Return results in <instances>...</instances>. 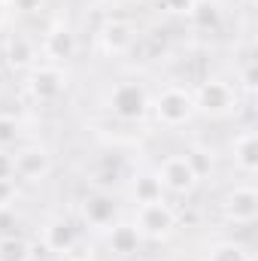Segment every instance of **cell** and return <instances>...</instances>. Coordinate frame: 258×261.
<instances>
[{
  "instance_id": "6da1fadb",
  "label": "cell",
  "mask_w": 258,
  "mask_h": 261,
  "mask_svg": "<svg viewBox=\"0 0 258 261\" xmlns=\"http://www.w3.org/2000/svg\"><path fill=\"white\" fill-rule=\"evenodd\" d=\"M134 228L140 231V237L149 240H164L173 234L176 228V213L170 203H164V197L149 200V203H137V216H134Z\"/></svg>"
},
{
  "instance_id": "7a4b0ae2",
  "label": "cell",
  "mask_w": 258,
  "mask_h": 261,
  "mask_svg": "<svg viewBox=\"0 0 258 261\" xmlns=\"http://www.w3.org/2000/svg\"><path fill=\"white\" fill-rule=\"evenodd\" d=\"M161 192H170V195H189L194 192V186L200 182V173L194 167V161L189 155H167L161 164H158V173H155Z\"/></svg>"
},
{
  "instance_id": "3957f363",
  "label": "cell",
  "mask_w": 258,
  "mask_h": 261,
  "mask_svg": "<svg viewBox=\"0 0 258 261\" xmlns=\"http://www.w3.org/2000/svg\"><path fill=\"white\" fill-rule=\"evenodd\" d=\"M149 107L155 110V116H158V122H161L164 128H179V125H186L194 116L192 94H189L186 88H179V85L161 88V94H158Z\"/></svg>"
},
{
  "instance_id": "277c9868",
  "label": "cell",
  "mask_w": 258,
  "mask_h": 261,
  "mask_svg": "<svg viewBox=\"0 0 258 261\" xmlns=\"http://www.w3.org/2000/svg\"><path fill=\"white\" fill-rule=\"evenodd\" d=\"M194 110L200 113H210V116H225L237 107V91L231 82H222V79H207L197 91L192 94Z\"/></svg>"
},
{
  "instance_id": "5b68a950",
  "label": "cell",
  "mask_w": 258,
  "mask_h": 261,
  "mask_svg": "<svg viewBox=\"0 0 258 261\" xmlns=\"http://www.w3.org/2000/svg\"><path fill=\"white\" fill-rule=\"evenodd\" d=\"M149 94L143 85L137 82H119L113 91H110V110L125 119V122H134V119H143L149 113Z\"/></svg>"
},
{
  "instance_id": "8992f818",
  "label": "cell",
  "mask_w": 258,
  "mask_h": 261,
  "mask_svg": "<svg viewBox=\"0 0 258 261\" xmlns=\"http://www.w3.org/2000/svg\"><path fill=\"white\" fill-rule=\"evenodd\" d=\"M12 170L18 179L24 182H40L49 176L52 170V158L43 146H21L15 155H12Z\"/></svg>"
},
{
  "instance_id": "52a82bcc",
  "label": "cell",
  "mask_w": 258,
  "mask_h": 261,
  "mask_svg": "<svg viewBox=\"0 0 258 261\" xmlns=\"http://www.w3.org/2000/svg\"><path fill=\"white\" fill-rule=\"evenodd\" d=\"M255 210H258V195L252 186H234V192L225 197V219L234 225L249 228L255 222Z\"/></svg>"
},
{
  "instance_id": "ba28073f",
  "label": "cell",
  "mask_w": 258,
  "mask_h": 261,
  "mask_svg": "<svg viewBox=\"0 0 258 261\" xmlns=\"http://www.w3.org/2000/svg\"><path fill=\"white\" fill-rule=\"evenodd\" d=\"M76 225L64 219V216H52L46 225H43V246L49 249V252H58V255H64L70 252L73 246H76Z\"/></svg>"
},
{
  "instance_id": "9c48e42d",
  "label": "cell",
  "mask_w": 258,
  "mask_h": 261,
  "mask_svg": "<svg viewBox=\"0 0 258 261\" xmlns=\"http://www.w3.org/2000/svg\"><path fill=\"white\" fill-rule=\"evenodd\" d=\"M82 219L91 228H110L116 225V197L110 192H94L82 200Z\"/></svg>"
},
{
  "instance_id": "30bf717a",
  "label": "cell",
  "mask_w": 258,
  "mask_h": 261,
  "mask_svg": "<svg viewBox=\"0 0 258 261\" xmlns=\"http://www.w3.org/2000/svg\"><path fill=\"white\" fill-rule=\"evenodd\" d=\"M64 73L58 70L55 64H40L34 67L31 73V91L37 100H55L61 91H64Z\"/></svg>"
},
{
  "instance_id": "8fae6325",
  "label": "cell",
  "mask_w": 258,
  "mask_h": 261,
  "mask_svg": "<svg viewBox=\"0 0 258 261\" xmlns=\"http://www.w3.org/2000/svg\"><path fill=\"white\" fill-rule=\"evenodd\" d=\"M258 155V146H255V130L252 128H243L237 137H234V143H231V158H234V167L237 170H243L246 176H252L255 173V158Z\"/></svg>"
},
{
  "instance_id": "7c38bea8",
  "label": "cell",
  "mask_w": 258,
  "mask_h": 261,
  "mask_svg": "<svg viewBox=\"0 0 258 261\" xmlns=\"http://www.w3.org/2000/svg\"><path fill=\"white\" fill-rule=\"evenodd\" d=\"M43 52H46V58H49L52 64L73 58V52H76V37H73V31L64 28V24L52 28V31L46 34V40H43Z\"/></svg>"
},
{
  "instance_id": "4fadbf2b",
  "label": "cell",
  "mask_w": 258,
  "mask_h": 261,
  "mask_svg": "<svg viewBox=\"0 0 258 261\" xmlns=\"http://www.w3.org/2000/svg\"><path fill=\"white\" fill-rule=\"evenodd\" d=\"M140 231L134 228V222H122V225H110V249L119 255H131L140 246Z\"/></svg>"
},
{
  "instance_id": "5bb4252c",
  "label": "cell",
  "mask_w": 258,
  "mask_h": 261,
  "mask_svg": "<svg viewBox=\"0 0 258 261\" xmlns=\"http://www.w3.org/2000/svg\"><path fill=\"white\" fill-rule=\"evenodd\" d=\"M100 37H104V46L110 52H125L131 46V40H134V28L128 21H122V18H113V21H107Z\"/></svg>"
},
{
  "instance_id": "9a60e30c",
  "label": "cell",
  "mask_w": 258,
  "mask_h": 261,
  "mask_svg": "<svg viewBox=\"0 0 258 261\" xmlns=\"http://www.w3.org/2000/svg\"><path fill=\"white\" fill-rule=\"evenodd\" d=\"M31 243L21 234H0V261H31Z\"/></svg>"
},
{
  "instance_id": "2e32d148",
  "label": "cell",
  "mask_w": 258,
  "mask_h": 261,
  "mask_svg": "<svg viewBox=\"0 0 258 261\" xmlns=\"http://www.w3.org/2000/svg\"><path fill=\"white\" fill-rule=\"evenodd\" d=\"M6 58H9V64L18 67V70H28V67H34V43L31 40H24V37H12L9 43H6Z\"/></svg>"
},
{
  "instance_id": "e0dca14e",
  "label": "cell",
  "mask_w": 258,
  "mask_h": 261,
  "mask_svg": "<svg viewBox=\"0 0 258 261\" xmlns=\"http://www.w3.org/2000/svg\"><path fill=\"white\" fill-rule=\"evenodd\" d=\"M207 261H249V255H246V249H243L240 243L222 240V243H216V246L207 252Z\"/></svg>"
},
{
  "instance_id": "ac0fdd59",
  "label": "cell",
  "mask_w": 258,
  "mask_h": 261,
  "mask_svg": "<svg viewBox=\"0 0 258 261\" xmlns=\"http://www.w3.org/2000/svg\"><path fill=\"white\" fill-rule=\"evenodd\" d=\"M134 197H137V203L158 200V197H161V186H158V179H155V176H140V179L134 182Z\"/></svg>"
},
{
  "instance_id": "d6986e66",
  "label": "cell",
  "mask_w": 258,
  "mask_h": 261,
  "mask_svg": "<svg viewBox=\"0 0 258 261\" xmlns=\"http://www.w3.org/2000/svg\"><path fill=\"white\" fill-rule=\"evenodd\" d=\"M158 3L173 15H194V6H197V0H158Z\"/></svg>"
},
{
  "instance_id": "ffe728a7",
  "label": "cell",
  "mask_w": 258,
  "mask_h": 261,
  "mask_svg": "<svg viewBox=\"0 0 258 261\" xmlns=\"http://www.w3.org/2000/svg\"><path fill=\"white\" fill-rule=\"evenodd\" d=\"M15 225H18V219L9 210V203H0V234H15Z\"/></svg>"
},
{
  "instance_id": "44dd1931",
  "label": "cell",
  "mask_w": 258,
  "mask_h": 261,
  "mask_svg": "<svg viewBox=\"0 0 258 261\" xmlns=\"http://www.w3.org/2000/svg\"><path fill=\"white\" fill-rule=\"evenodd\" d=\"M15 137H18L15 119H9V116H0V146H6V143H15Z\"/></svg>"
},
{
  "instance_id": "7402d4cb",
  "label": "cell",
  "mask_w": 258,
  "mask_h": 261,
  "mask_svg": "<svg viewBox=\"0 0 258 261\" xmlns=\"http://www.w3.org/2000/svg\"><path fill=\"white\" fill-rule=\"evenodd\" d=\"M12 176H15V170H12V155L0 149V186H9Z\"/></svg>"
},
{
  "instance_id": "603a6c76",
  "label": "cell",
  "mask_w": 258,
  "mask_h": 261,
  "mask_svg": "<svg viewBox=\"0 0 258 261\" xmlns=\"http://www.w3.org/2000/svg\"><path fill=\"white\" fill-rule=\"evenodd\" d=\"M12 3H15L18 9H24V12H31V9H37V3H40V0H12Z\"/></svg>"
},
{
  "instance_id": "cb8c5ba5",
  "label": "cell",
  "mask_w": 258,
  "mask_h": 261,
  "mask_svg": "<svg viewBox=\"0 0 258 261\" xmlns=\"http://www.w3.org/2000/svg\"><path fill=\"white\" fill-rule=\"evenodd\" d=\"M67 261H88V258H79V255H73V258H67Z\"/></svg>"
},
{
  "instance_id": "d4e9b609",
  "label": "cell",
  "mask_w": 258,
  "mask_h": 261,
  "mask_svg": "<svg viewBox=\"0 0 258 261\" xmlns=\"http://www.w3.org/2000/svg\"><path fill=\"white\" fill-rule=\"evenodd\" d=\"M243 3H246V6H255V0H243Z\"/></svg>"
},
{
  "instance_id": "484cf974",
  "label": "cell",
  "mask_w": 258,
  "mask_h": 261,
  "mask_svg": "<svg viewBox=\"0 0 258 261\" xmlns=\"http://www.w3.org/2000/svg\"><path fill=\"white\" fill-rule=\"evenodd\" d=\"M0 3H3V6H6V3H12V0H0Z\"/></svg>"
},
{
  "instance_id": "4316f807",
  "label": "cell",
  "mask_w": 258,
  "mask_h": 261,
  "mask_svg": "<svg viewBox=\"0 0 258 261\" xmlns=\"http://www.w3.org/2000/svg\"><path fill=\"white\" fill-rule=\"evenodd\" d=\"M0 18H3V3H0Z\"/></svg>"
}]
</instances>
